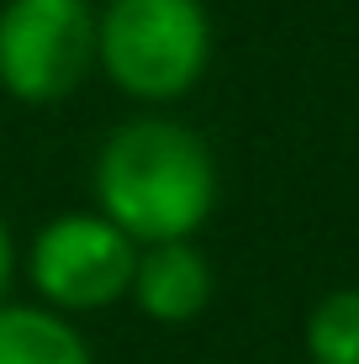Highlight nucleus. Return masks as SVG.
I'll return each instance as SVG.
<instances>
[{
    "instance_id": "1",
    "label": "nucleus",
    "mask_w": 359,
    "mask_h": 364,
    "mask_svg": "<svg viewBox=\"0 0 359 364\" xmlns=\"http://www.w3.org/2000/svg\"><path fill=\"white\" fill-rule=\"evenodd\" d=\"M95 206L138 248L185 243L217 206L206 137L169 117H132L95 154Z\"/></svg>"
},
{
    "instance_id": "2",
    "label": "nucleus",
    "mask_w": 359,
    "mask_h": 364,
    "mask_svg": "<svg viewBox=\"0 0 359 364\" xmlns=\"http://www.w3.org/2000/svg\"><path fill=\"white\" fill-rule=\"evenodd\" d=\"M95 64L132 100H180L212 64V16L201 0H106Z\"/></svg>"
},
{
    "instance_id": "3",
    "label": "nucleus",
    "mask_w": 359,
    "mask_h": 364,
    "mask_svg": "<svg viewBox=\"0 0 359 364\" xmlns=\"http://www.w3.org/2000/svg\"><path fill=\"white\" fill-rule=\"evenodd\" d=\"M95 64L90 0H6L0 6V85L6 95L48 106L85 85Z\"/></svg>"
},
{
    "instance_id": "4",
    "label": "nucleus",
    "mask_w": 359,
    "mask_h": 364,
    "mask_svg": "<svg viewBox=\"0 0 359 364\" xmlns=\"http://www.w3.org/2000/svg\"><path fill=\"white\" fill-rule=\"evenodd\" d=\"M27 269L53 311H101L132 291L138 243L101 211H69L37 232Z\"/></svg>"
},
{
    "instance_id": "5",
    "label": "nucleus",
    "mask_w": 359,
    "mask_h": 364,
    "mask_svg": "<svg viewBox=\"0 0 359 364\" xmlns=\"http://www.w3.org/2000/svg\"><path fill=\"white\" fill-rule=\"evenodd\" d=\"M127 296L154 322H191L212 301V264L201 259V248H191V237L138 248V269H132Z\"/></svg>"
},
{
    "instance_id": "6",
    "label": "nucleus",
    "mask_w": 359,
    "mask_h": 364,
    "mask_svg": "<svg viewBox=\"0 0 359 364\" xmlns=\"http://www.w3.org/2000/svg\"><path fill=\"white\" fill-rule=\"evenodd\" d=\"M0 364H90V348L53 306L0 301Z\"/></svg>"
},
{
    "instance_id": "7",
    "label": "nucleus",
    "mask_w": 359,
    "mask_h": 364,
    "mask_svg": "<svg viewBox=\"0 0 359 364\" xmlns=\"http://www.w3.org/2000/svg\"><path fill=\"white\" fill-rule=\"evenodd\" d=\"M312 364H359V291H328L306 317Z\"/></svg>"
},
{
    "instance_id": "8",
    "label": "nucleus",
    "mask_w": 359,
    "mask_h": 364,
    "mask_svg": "<svg viewBox=\"0 0 359 364\" xmlns=\"http://www.w3.org/2000/svg\"><path fill=\"white\" fill-rule=\"evenodd\" d=\"M11 274H16V243H11V228L0 222V301L11 291Z\"/></svg>"
}]
</instances>
